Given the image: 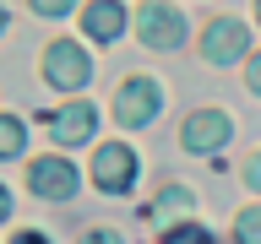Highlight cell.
Listing matches in <instances>:
<instances>
[{
  "mask_svg": "<svg viewBox=\"0 0 261 244\" xmlns=\"http://www.w3.org/2000/svg\"><path fill=\"white\" fill-rule=\"evenodd\" d=\"M152 114H158V81H147V76L120 81V93H114V119H120V125H147Z\"/></svg>",
  "mask_w": 261,
  "mask_h": 244,
  "instance_id": "3957f363",
  "label": "cell"
},
{
  "mask_svg": "<svg viewBox=\"0 0 261 244\" xmlns=\"http://www.w3.org/2000/svg\"><path fill=\"white\" fill-rule=\"evenodd\" d=\"M28 185H33V195H44V201H71V195H76V168L65 158H33Z\"/></svg>",
  "mask_w": 261,
  "mask_h": 244,
  "instance_id": "277c9868",
  "label": "cell"
},
{
  "mask_svg": "<svg viewBox=\"0 0 261 244\" xmlns=\"http://www.w3.org/2000/svg\"><path fill=\"white\" fill-rule=\"evenodd\" d=\"M179 141L191 146V152H218V146L228 141V119H223L218 109H201V114H191V119H185Z\"/></svg>",
  "mask_w": 261,
  "mask_h": 244,
  "instance_id": "52a82bcc",
  "label": "cell"
},
{
  "mask_svg": "<svg viewBox=\"0 0 261 244\" xmlns=\"http://www.w3.org/2000/svg\"><path fill=\"white\" fill-rule=\"evenodd\" d=\"M179 211H191V190H185V185H163L158 206H152V223H169V217H179Z\"/></svg>",
  "mask_w": 261,
  "mask_h": 244,
  "instance_id": "30bf717a",
  "label": "cell"
},
{
  "mask_svg": "<svg viewBox=\"0 0 261 244\" xmlns=\"http://www.w3.org/2000/svg\"><path fill=\"white\" fill-rule=\"evenodd\" d=\"M11 217V195H6V185H0V223Z\"/></svg>",
  "mask_w": 261,
  "mask_h": 244,
  "instance_id": "d6986e66",
  "label": "cell"
},
{
  "mask_svg": "<svg viewBox=\"0 0 261 244\" xmlns=\"http://www.w3.org/2000/svg\"><path fill=\"white\" fill-rule=\"evenodd\" d=\"M44 76L55 81V87H87V76H93V60L82 54V44H71V38H60V44L44 49Z\"/></svg>",
  "mask_w": 261,
  "mask_h": 244,
  "instance_id": "7a4b0ae2",
  "label": "cell"
},
{
  "mask_svg": "<svg viewBox=\"0 0 261 244\" xmlns=\"http://www.w3.org/2000/svg\"><path fill=\"white\" fill-rule=\"evenodd\" d=\"M163 244H218L207 233V228H196V223H185V228H169V233H163Z\"/></svg>",
  "mask_w": 261,
  "mask_h": 244,
  "instance_id": "4fadbf2b",
  "label": "cell"
},
{
  "mask_svg": "<svg viewBox=\"0 0 261 244\" xmlns=\"http://www.w3.org/2000/svg\"><path fill=\"white\" fill-rule=\"evenodd\" d=\"M136 33H142L147 49H179V38H185V22H179L174 6H142V16H136Z\"/></svg>",
  "mask_w": 261,
  "mask_h": 244,
  "instance_id": "5b68a950",
  "label": "cell"
},
{
  "mask_svg": "<svg viewBox=\"0 0 261 244\" xmlns=\"http://www.w3.org/2000/svg\"><path fill=\"white\" fill-rule=\"evenodd\" d=\"M245 179H250V185H256V190H261V152H256V158H250V168H245Z\"/></svg>",
  "mask_w": 261,
  "mask_h": 244,
  "instance_id": "e0dca14e",
  "label": "cell"
},
{
  "mask_svg": "<svg viewBox=\"0 0 261 244\" xmlns=\"http://www.w3.org/2000/svg\"><path fill=\"white\" fill-rule=\"evenodd\" d=\"M0 27H6V6H0Z\"/></svg>",
  "mask_w": 261,
  "mask_h": 244,
  "instance_id": "ffe728a7",
  "label": "cell"
},
{
  "mask_svg": "<svg viewBox=\"0 0 261 244\" xmlns=\"http://www.w3.org/2000/svg\"><path fill=\"white\" fill-rule=\"evenodd\" d=\"M11 244H49V239H44V233H16Z\"/></svg>",
  "mask_w": 261,
  "mask_h": 244,
  "instance_id": "ac0fdd59",
  "label": "cell"
},
{
  "mask_svg": "<svg viewBox=\"0 0 261 244\" xmlns=\"http://www.w3.org/2000/svg\"><path fill=\"white\" fill-rule=\"evenodd\" d=\"M93 130H98L93 103H65V109H55V114H49V136H55V141H65V146L87 141Z\"/></svg>",
  "mask_w": 261,
  "mask_h": 244,
  "instance_id": "8992f818",
  "label": "cell"
},
{
  "mask_svg": "<svg viewBox=\"0 0 261 244\" xmlns=\"http://www.w3.org/2000/svg\"><path fill=\"white\" fill-rule=\"evenodd\" d=\"M256 11H261V0H256Z\"/></svg>",
  "mask_w": 261,
  "mask_h": 244,
  "instance_id": "44dd1931",
  "label": "cell"
},
{
  "mask_svg": "<svg viewBox=\"0 0 261 244\" xmlns=\"http://www.w3.org/2000/svg\"><path fill=\"white\" fill-rule=\"evenodd\" d=\"M82 244H125V239H120L114 228H93V233H87V239H82Z\"/></svg>",
  "mask_w": 261,
  "mask_h": 244,
  "instance_id": "9a60e30c",
  "label": "cell"
},
{
  "mask_svg": "<svg viewBox=\"0 0 261 244\" xmlns=\"http://www.w3.org/2000/svg\"><path fill=\"white\" fill-rule=\"evenodd\" d=\"M82 27L93 33L98 44H109V38H120V27H125V11H120V0H93V6L82 11Z\"/></svg>",
  "mask_w": 261,
  "mask_h": 244,
  "instance_id": "9c48e42d",
  "label": "cell"
},
{
  "mask_svg": "<svg viewBox=\"0 0 261 244\" xmlns=\"http://www.w3.org/2000/svg\"><path fill=\"white\" fill-rule=\"evenodd\" d=\"M234 239L240 244H261V206H250V211L234 217Z\"/></svg>",
  "mask_w": 261,
  "mask_h": 244,
  "instance_id": "8fae6325",
  "label": "cell"
},
{
  "mask_svg": "<svg viewBox=\"0 0 261 244\" xmlns=\"http://www.w3.org/2000/svg\"><path fill=\"white\" fill-rule=\"evenodd\" d=\"M71 6H76V0H33V11H38V16H65Z\"/></svg>",
  "mask_w": 261,
  "mask_h": 244,
  "instance_id": "5bb4252c",
  "label": "cell"
},
{
  "mask_svg": "<svg viewBox=\"0 0 261 244\" xmlns=\"http://www.w3.org/2000/svg\"><path fill=\"white\" fill-rule=\"evenodd\" d=\"M93 185H98V190H109V195L130 190V185H136V152L120 146V141H103V146H98V158H93Z\"/></svg>",
  "mask_w": 261,
  "mask_h": 244,
  "instance_id": "6da1fadb",
  "label": "cell"
},
{
  "mask_svg": "<svg viewBox=\"0 0 261 244\" xmlns=\"http://www.w3.org/2000/svg\"><path fill=\"white\" fill-rule=\"evenodd\" d=\"M245 44H250V33L240 27V22H212L207 38H201V54H207L212 65H228V60H240Z\"/></svg>",
  "mask_w": 261,
  "mask_h": 244,
  "instance_id": "ba28073f",
  "label": "cell"
},
{
  "mask_svg": "<svg viewBox=\"0 0 261 244\" xmlns=\"http://www.w3.org/2000/svg\"><path fill=\"white\" fill-rule=\"evenodd\" d=\"M22 152V119L0 114V158H16Z\"/></svg>",
  "mask_w": 261,
  "mask_h": 244,
  "instance_id": "7c38bea8",
  "label": "cell"
},
{
  "mask_svg": "<svg viewBox=\"0 0 261 244\" xmlns=\"http://www.w3.org/2000/svg\"><path fill=\"white\" fill-rule=\"evenodd\" d=\"M245 81H250V93H261V54L250 60V71H245Z\"/></svg>",
  "mask_w": 261,
  "mask_h": 244,
  "instance_id": "2e32d148",
  "label": "cell"
}]
</instances>
